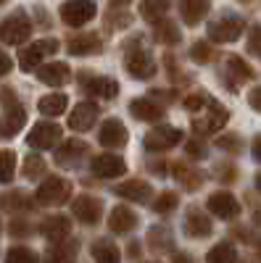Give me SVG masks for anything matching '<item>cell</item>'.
I'll list each match as a JSON object with an SVG mask.
<instances>
[{
  "mask_svg": "<svg viewBox=\"0 0 261 263\" xmlns=\"http://www.w3.org/2000/svg\"><path fill=\"white\" fill-rule=\"evenodd\" d=\"M0 103H3V108H6V111H11V108H16V105H19V100H16V92L11 90V87H6V90L0 92Z\"/></svg>",
  "mask_w": 261,
  "mask_h": 263,
  "instance_id": "obj_44",
  "label": "cell"
},
{
  "mask_svg": "<svg viewBox=\"0 0 261 263\" xmlns=\"http://www.w3.org/2000/svg\"><path fill=\"white\" fill-rule=\"evenodd\" d=\"M16 174V153L3 150L0 153V182H11Z\"/></svg>",
  "mask_w": 261,
  "mask_h": 263,
  "instance_id": "obj_33",
  "label": "cell"
},
{
  "mask_svg": "<svg viewBox=\"0 0 261 263\" xmlns=\"http://www.w3.org/2000/svg\"><path fill=\"white\" fill-rule=\"evenodd\" d=\"M56 50H58V40H37V42H32L29 48H24L19 53V63H21L24 71H34L37 66L42 63V58L56 53Z\"/></svg>",
  "mask_w": 261,
  "mask_h": 263,
  "instance_id": "obj_1",
  "label": "cell"
},
{
  "mask_svg": "<svg viewBox=\"0 0 261 263\" xmlns=\"http://www.w3.org/2000/svg\"><path fill=\"white\" fill-rule=\"evenodd\" d=\"M177 195H174V192H164V195H159L156 197V200H153V211L156 213H169V211H174V208H177Z\"/></svg>",
  "mask_w": 261,
  "mask_h": 263,
  "instance_id": "obj_39",
  "label": "cell"
},
{
  "mask_svg": "<svg viewBox=\"0 0 261 263\" xmlns=\"http://www.w3.org/2000/svg\"><path fill=\"white\" fill-rule=\"evenodd\" d=\"M129 114H132L135 119H140V121H159L164 116V108L156 105L150 98H137V100L129 103Z\"/></svg>",
  "mask_w": 261,
  "mask_h": 263,
  "instance_id": "obj_20",
  "label": "cell"
},
{
  "mask_svg": "<svg viewBox=\"0 0 261 263\" xmlns=\"http://www.w3.org/2000/svg\"><path fill=\"white\" fill-rule=\"evenodd\" d=\"M208 100H211V98H208L206 92H195V95H190V98L185 100V108H187V111H193V114H198L203 105H208Z\"/></svg>",
  "mask_w": 261,
  "mask_h": 263,
  "instance_id": "obj_41",
  "label": "cell"
},
{
  "mask_svg": "<svg viewBox=\"0 0 261 263\" xmlns=\"http://www.w3.org/2000/svg\"><path fill=\"white\" fill-rule=\"evenodd\" d=\"M174 174H177V179H180L187 190H198V187L203 184V177H201V174L187 171L185 166H174Z\"/></svg>",
  "mask_w": 261,
  "mask_h": 263,
  "instance_id": "obj_36",
  "label": "cell"
},
{
  "mask_svg": "<svg viewBox=\"0 0 261 263\" xmlns=\"http://www.w3.org/2000/svg\"><path fill=\"white\" fill-rule=\"evenodd\" d=\"M114 192L127 197V200H132V203H150V197H153V187L143 179H129L124 184H116Z\"/></svg>",
  "mask_w": 261,
  "mask_h": 263,
  "instance_id": "obj_13",
  "label": "cell"
},
{
  "mask_svg": "<svg viewBox=\"0 0 261 263\" xmlns=\"http://www.w3.org/2000/svg\"><path fill=\"white\" fill-rule=\"evenodd\" d=\"M69 192H72V184L66 179L48 177L45 182L40 184V190H37V200L42 205H61V203H66Z\"/></svg>",
  "mask_w": 261,
  "mask_h": 263,
  "instance_id": "obj_2",
  "label": "cell"
},
{
  "mask_svg": "<svg viewBox=\"0 0 261 263\" xmlns=\"http://www.w3.org/2000/svg\"><path fill=\"white\" fill-rule=\"evenodd\" d=\"M166 6H169V0H145L140 13H143L145 21H150V24H159L166 13Z\"/></svg>",
  "mask_w": 261,
  "mask_h": 263,
  "instance_id": "obj_32",
  "label": "cell"
},
{
  "mask_svg": "<svg viewBox=\"0 0 261 263\" xmlns=\"http://www.w3.org/2000/svg\"><path fill=\"white\" fill-rule=\"evenodd\" d=\"M246 24H243V18H237V16H222V18H216L208 24V37L214 42H235L237 37L243 34Z\"/></svg>",
  "mask_w": 261,
  "mask_h": 263,
  "instance_id": "obj_3",
  "label": "cell"
},
{
  "mask_svg": "<svg viewBox=\"0 0 261 263\" xmlns=\"http://www.w3.org/2000/svg\"><path fill=\"white\" fill-rule=\"evenodd\" d=\"M124 66H127V74L132 77V79H150V77L156 74L153 58H150V53L143 50V48L129 50L127 58H124Z\"/></svg>",
  "mask_w": 261,
  "mask_h": 263,
  "instance_id": "obj_5",
  "label": "cell"
},
{
  "mask_svg": "<svg viewBox=\"0 0 261 263\" xmlns=\"http://www.w3.org/2000/svg\"><path fill=\"white\" fill-rule=\"evenodd\" d=\"M248 50L261 58V24H256L251 29V34H248Z\"/></svg>",
  "mask_w": 261,
  "mask_h": 263,
  "instance_id": "obj_42",
  "label": "cell"
},
{
  "mask_svg": "<svg viewBox=\"0 0 261 263\" xmlns=\"http://www.w3.org/2000/svg\"><path fill=\"white\" fill-rule=\"evenodd\" d=\"M208 8H211L208 0H180V16H182L185 24H190V27L201 24L203 16L208 13Z\"/></svg>",
  "mask_w": 261,
  "mask_h": 263,
  "instance_id": "obj_19",
  "label": "cell"
},
{
  "mask_svg": "<svg viewBox=\"0 0 261 263\" xmlns=\"http://www.w3.org/2000/svg\"><path fill=\"white\" fill-rule=\"evenodd\" d=\"M24 177H27V179H40V177H45V158H40V156H27V158H24Z\"/></svg>",
  "mask_w": 261,
  "mask_h": 263,
  "instance_id": "obj_35",
  "label": "cell"
},
{
  "mask_svg": "<svg viewBox=\"0 0 261 263\" xmlns=\"http://www.w3.org/2000/svg\"><path fill=\"white\" fill-rule=\"evenodd\" d=\"M66 50L72 55H93V53H100V37L98 34H77L69 40Z\"/></svg>",
  "mask_w": 261,
  "mask_h": 263,
  "instance_id": "obj_23",
  "label": "cell"
},
{
  "mask_svg": "<svg viewBox=\"0 0 261 263\" xmlns=\"http://www.w3.org/2000/svg\"><path fill=\"white\" fill-rule=\"evenodd\" d=\"M93 258L98 263H121L119 248L114 242H108V239H98V242L93 245Z\"/></svg>",
  "mask_w": 261,
  "mask_h": 263,
  "instance_id": "obj_28",
  "label": "cell"
},
{
  "mask_svg": "<svg viewBox=\"0 0 261 263\" xmlns=\"http://www.w3.org/2000/svg\"><path fill=\"white\" fill-rule=\"evenodd\" d=\"M180 140H182V132L177 126H156L145 137V147L153 153H164V150H171Z\"/></svg>",
  "mask_w": 261,
  "mask_h": 263,
  "instance_id": "obj_9",
  "label": "cell"
},
{
  "mask_svg": "<svg viewBox=\"0 0 261 263\" xmlns=\"http://www.w3.org/2000/svg\"><path fill=\"white\" fill-rule=\"evenodd\" d=\"M187 156L195 158V161L206 158V145H203L201 140H190V142H187Z\"/></svg>",
  "mask_w": 261,
  "mask_h": 263,
  "instance_id": "obj_43",
  "label": "cell"
},
{
  "mask_svg": "<svg viewBox=\"0 0 261 263\" xmlns=\"http://www.w3.org/2000/svg\"><path fill=\"white\" fill-rule=\"evenodd\" d=\"M153 37H156L159 42H164V45H177V42L182 40L180 29L174 27L171 21H166V18H161L159 24H156V29H153Z\"/></svg>",
  "mask_w": 261,
  "mask_h": 263,
  "instance_id": "obj_31",
  "label": "cell"
},
{
  "mask_svg": "<svg viewBox=\"0 0 261 263\" xmlns=\"http://www.w3.org/2000/svg\"><path fill=\"white\" fill-rule=\"evenodd\" d=\"M6 263H37V253L29 248H11L6 255Z\"/></svg>",
  "mask_w": 261,
  "mask_h": 263,
  "instance_id": "obj_38",
  "label": "cell"
},
{
  "mask_svg": "<svg viewBox=\"0 0 261 263\" xmlns=\"http://www.w3.org/2000/svg\"><path fill=\"white\" fill-rule=\"evenodd\" d=\"M66 95H61V92H53V95H45L37 105H40V111L45 114V116H61L63 111H66Z\"/></svg>",
  "mask_w": 261,
  "mask_h": 263,
  "instance_id": "obj_29",
  "label": "cell"
},
{
  "mask_svg": "<svg viewBox=\"0 0 261 263\" xmlns=\"http://www.w3.org/2000/svg\"><path fill=\"white\" fill-rule=\"evenodd\" d=\"M190 58L195 63H208L211 61V48H208V42H195L193 50H190Z\"/></svg>",
  "mask_w": 261,
  "mask_h": 263,
  "instance_id": "obj_40",
  "label": "cell"
},
{
  "mask_svg": "<svg viewBox=\"0 0 261 263\" xmlns=\"http://www.w3.org/2000/svg\"><path fill=\"white\" fill-rule=\"evenodd\" d=\"M216 145L224 147V150H237V147H240V140H237V137H219Z\"/></svg>",
  "mask_w": 261,
  "mask_h": 263,
  "instance_id": "obj_45",
  "label": "cell"
},
{
  "mask_svg": "<svg viewBox=\"0 0 261 263\" xmlns=\"http://www.w3.org/2000/svg\"><path fill=\"white\" fill-rule=\"evenodd\" d=\"M40 232L45 234L48 239H53V242H63L66 234L72 232V221H69L66 216H48L45 221H42Z\"/></svg>",
  "mask_w": 261,
  "mask_h": 263,
  "instance_id": "obj_18",
  "label": "cell"
},
{
  "mask_svg": "<svg viewBox=\"0 0 261 263\" xmlns=\"http://www.w3.org/2000/svg\"><path fill=\"white\" fill-rule=\"evenodd\" d=\"M0 205L8 208V211H27V208H32V203L27 200V195H21V192L0 195Z\"/></svg>",
  "mask_w": 261,
  "mask_h": 263,
  "instance_id": "obj_34",
  "label": "cell"
},
{
  "mask_svg": "<svg viewBox=\"0 0 261 263\" xmlns=\"http://www.w3.org/2000/svg\"><path fill=\"white\" fill-rule=\"evenodd\" d=\"M77 250H79V242L77 239H63V242H56L48 253H45V263H74L77 260Z\"/></svg>",
  "mask_w": 261,
  "mask_h": 263,
  "instance_id": "obj_21",
  "label": "cell"
},
{
  "mask_svg": "<svg viewBox=\"0 0 261 263\" xmlns=\"http://www.w3.org/2000/svg\"><path fill=\"white\" fill-rule=\"evenodd\" d=\"M72 213L79 218L82 224L95 227L100 218H103V205H100L98 197H93V195H82V197H77V200L72 203Z\"/></svg>",
  "mask_w": 261,
  "mask_h": 263,
  "instance_id": "obj_8",
  "label": "cell"
},
{
  "mask_svg": "<svg viewBox=\"0 0 261 263\" xmlns=\"http://www.w3.org/2000/svg\"><path fill=\"white\" fill-rule=\"evenodd\" d=\"M137 227V216L129 211L127 205H116L111 213H108V229L116 232V234H124V232H132Z\"/></svg>",
  "mask_w": 261,
  "mask_h": 263,
  "instance_id": "obj_16",
  "label": "cell"
},
{
  "mask_svg": "<svg viewBox=\"0 0 261 263\" xmlns=\"http://www.w3.org/2000/svg\"><path fill=\"white\" fill-rule=\"evenodd\" d=\"M29 34H32V24H29V18L21 16V13L6 18L3 24H0V40L8 42V45H21Z\"/></svg>",
  "mask_w": 261,
  "mask_h": 263,
  "instance_id": "obj_6",
  "label": "cell"
},
{
  "mask_svg": "<svg viewBox=\"0 0 261 263\" xmlns=\"http://www.w3.org/2000/svg\"><path fill=\"white\" fill-rule=\"evenodd\" d=\"M98 105L95 103H79L74 111L69 114V129L74 132H87L95 121H98Z\"/></svg>",
  "mask_w": 261,
  "mask_h": 263,
  "instance_id": "obj_14",
  "label": "cell"
},
{
  "mask_svg": "<svg viewBox=\"0 0 261 263\" xmlns=\"http://www.w3.org/2000/svg\"><path fill=\"white\" fill-rule=\"evenodd\" d=\"M208 211L216 216V218H224V221H230V218H237V213H240V203H237V197L230 195V192H214L208 197Z\"/></svg>",
  "mask_w": 261,
  "mask_h": 263,
  "instance_id": "obj_10",
  "label": "cell"
},
{
  "mask_svg": "<svg viewBox=\"0 0 261 263\" xmlns=\"http://www.w3.org/2000/svg\"><path fill=\"white\" fill-rule=\"evenodd\" d=\"M171 263H193V258L190 255H185V253H180V255H174V260Z\"/></svg>",
  "mask_w": 261,
  "mask_h": 263,
  "instance_id": "obj_50",
  "label": "cell"
},
{
  "mask_svg": "<svg viewBox=\"0 0 261 263\" xmlns=\"http://www.w3.org/2000/svg\"><path fill=\"white\" fill-rule=\"evenodd\" d=\"M37 79L50 84V87H61L63 82L69 79V66L66 63H48V66H42V69L37 71Z\"/></svg>",
  "mask_w": 261,
  "mask_h": 263,
  "instance_id": "obj_24",
  "label": "cell"
},
{
  "mask_svg": "<svg viewBox=\"0 0 261 263\" xmlns=\"http://www.w3.org/2000/svg\"><path fill=\"white\" fill-rule=\"evenodd\" d=\"M95 0H69L66 6L61 8V18L66 21L69 27H84L87 21L95 18Z\"/></svg>",
  "mask_w": 261,
  "mask_h": 263,
  "instance_id": "obj_4",
  "label": "cell"
},
{
  "mask_svg": "<svg viewBox=\"0 0 261 263\" xmlns=\"http://www.w3.org/2000/svg\"><path fill=\"white\" fill-rule=\"evenodd\" d=\"M206 263H237V250L232 242H219L214 245L206 255Z\"/></svg>",
  "mask_w": 261,
  "mask_h": 263,
  "instance_id": "obj_27",
  "label": "cell"
},
{
  "mask_svg": "<svg viewBox=\"0 0 261 263\" xmlns=\"http://www.w3.org/2000/svg\"><path fill=\"white\" fill-rule=\"evenodd\" d=\"M251 150H253V161H256V163H261V135L253 140V147H251Z\"/></svg>",
  "mask_w": 261,
  "mask_h": 263,
  "instance_id": "obj_48",
  "label": "cell"
},
{
  "mask_svg": "<svg viewBox=\"0 0 261 263\" xmlns=\"http://www.w3.org/2000/svg\"><path fill=\"white\" fill-rule=\"evenodd\" d=\"M248 103H251V108H256V111L261 114V87H253V90L248 92Z\"/></svg>",
  "mask_w": 261,
  "mask_h": 263,
  "instance_id": "obj_46",
  "label": "cell"
},
{
  "mask_svg": "<svg viewBox=\"0 0 261 263\" xmlns=\"http://www.w3.org/2000/svg\"><path fill=\"white\" fill-rule=\"evenodd\" d=\"M185 232L190 237H208L214 232V224H211V218L198 211V208H190L187 211V218H185Z\"/></svg>",
  "mask_w": 261,
  "mask_h": 263,
  "instance_id": "obj_17",
  "label": "cell"
},
{
  "mask_svg": "<svg viewBox=\"0 0 261 263\" xmlns=\"http://www.w3.org/2000/svg\"><path fill=\"white\" fill-rule=\"evenodd\" d=\"M148 239H150V245H153L156 250H166L171 245V234H169L166 227H153L150 234H148Z\"/></svg>",
  "mask_w": 261,
  "mask_h": 263,
  "instance_id": "obj_37",
  "label": "cell"
},
{
  "mask_svg": "<svg viewBox=\"0 0 261 263\" xmlns=\"http://www.w3.org/2000/svg\"><path fill=\"white\" fill-rule=\"evenodd\" d=\"M58 140H61V126H58V124H50V121L34 124L32 132H29V137H27L29 147H37V150H48V147H53Z\"/></svg>",
  "mask_w": 261,
  "mask_h": 263,
  "instance_id": "obj_7",
  "label": "cell"
},
{
  "mask_svg": "<svg viewBox=\"0 0 261 263\" xmlns=\"http://www.w3.org/2000/svg\"><path fill=\"white\" fill-rule=\"evenodd\" d=\"M227 74L235 79V84L253 79V69H251L243 58H237V55H230V58H227Z\"/></svg>",
  "mask_w": 261,
  "mask_h": 263,
  "instance_id": "obj_30",
  "label": "cell"
},
{
  "mask_svg": "<svg viewBox=\"0 0 261 263\" xmlns=\"http://www.w3.org/2000/svg\"><path fill=\"white\" fill-rule=\"evenodd\" d=\"M258 250H261V242H258Z\"/></svg>",
  "mask_w": 261,
  "mask_h": 263,
  "instance_id": "obj_53",
  "label": "cell"
},
{
  "mask_svg": "<svg viewBox=\"0 0 261 263\" xmlns=\"http://www.w3.org/2000/svg\"><path fill=\"white\" fill-rule=\"evenodd\" d=\"M256 218H258V221H261V213H258V216H256Z\"/></svg>",
  "mask_w": 261,
  "mask_h": 263,
  "instance_id": "obj_52",
  "label": "cell"
},
{
  "mask_svg": "<svg viewBox=\"0 0 261 263\" xmlns=\"http://www.w3.org/2000/svg\"><path fill=\"white\" fill-rule=\"evenodd\" d=\"M127 140H129V135H127V126L119 121V119H108L103 126H100V135H98V142L103 145V147H121V145H127Z\"/></svg>",
  "mask_w": 261,
  "mask_h": 263,
  "instance_id": "obj_12",
  "label": "cell"
},
{
  "mask_svg": "<svg viewBox=\"0 0 261 263\" xmlns=\"http://www.w3.org/2000/svg\"><path fill=\"white\" fill-rule=\"evenodd\" d=\"M256 190L261 192V174H258V177H256Z\"/></svg>",
  "mask_w": 261,
  "mask_h": 263,
  "instance_id": "obj_51",
  "label": "cell"
},
{
  "mask_svg": "<svg viewBox=\"0 0 261 263\" xmlns=\"http://www.w3.org/2000/svg\"><path fill=\"white\" fill-rule=\"evenodd\" d=\"M11 69H13V61H11V55H6L3 50H0V77H6Z\"/></svg>",
  "mask_w": 261,
  "mask_h": 263,
  "instance_id": "obj_47",
  "label": "cell"
},
{
  "mask_svg": "<svg viewBox=\"0 0 261 263\" xmlns=\"http://www.w3.org/2000/svg\"><path fill=\"white\" fill-rule=\"evenodd\" d=\"M90 168H93L95 177L111 179V177H121V174L127 171V163L119 156H98V158H93Z\"/></svg>",
  "mask_w": 261,
  "mask_h": 263,
  "instance_id": "obj_15",
  "label": "cell"
},
{
  "mask_svg": "<svg viewBox=\"0 0 261 263\" xmlns=\"http://www.w3.org/2000/svg\"><path fill=\"white\" fill-rule=\"evenodd\" d=\"M24 124H27V111L21 105H16V108H11V111H6L3 119H0V135H3V137H13V135L21 132Z\"/></svg>",
  "mask_w": 261,
  "mask_h": 263,
  "instance_id": "obj_22",
  "label": "cell"
},
{
  "mask_svg": "<svg viewBox=\"0 0 261 263\" xmlns=\"http://www.w3.org/2000/svg\"><path fill=\"white\" fill-rule=\"evenodd\" d=\"M87 92H93L98 98H106V100H114L119 95V84L108 77H95V79H87Z\"/></svg>",
  "mask_w": 261,
  "mask_h": 263,
  "instance_id": "obj_25",
  "label": "cell"
},
{
  "mask_svg": "<svg viewBox=\"0 0 261 263\" xmlns=\"http://www.w3.org/2000/svg\"><path fill=\"white\" fill-rule=\"evenodd\" d=\"M0 3H6V0H0Z\"/></svg>",
  "mask_w": 261,
  "mask_h": 263,
  "instance_id": "obj_54",
  "label": "cell"
},
{
  "mask_svg": "<svg viewBox=\"0 0 261 263\" xmlns=\"http://www.w3.org/2000/svg\"><path fill=\"white\" fill-rule=\"evenodd\" d=\"M11 232H13V234H21V232H24V234H27V232H29V227H27V224H24V227H21V221H16V224L11 227Z\"/></svg>",
  "mask_w": 261,
  "mask_h": 263,
  "instance_id": "obj_49",
  "label": "cell"
},
{
  "mask_svg": "<svg viewBox=\"0 0 261 263\" xmlns=\"http://www.w3.org/2000/svg\"><path fill=\"white\" fill-rule=\"evenodd\" d=\"M227 121H230L227 108L219 105L216 100H208V105H206V119H203V121H193V129H195V132H219Z\"/></svg>",
  "mask_w": 261,
  "mask_h": 263,
  "instance_id": "obj_11",
  "label": "cell"
},
{
  "mask_svg": "<svg viewBox=\"0 0 261 263\" xmlns=\"http://www.w3.org/2000/svg\"><path fill=\"white\" fill-rule=\"evenodd\" d=\"M79 156H87V145H84V142H79V140H69L66 145H63V147L58 150L56 161H58L61 166H72V163H77V161H79Z\"/></svg>",
  "mask_w": 261,
  "mask_h": 263,
  "instance_id": "obj_26",
  "label": "cell"
}]
</instances>
